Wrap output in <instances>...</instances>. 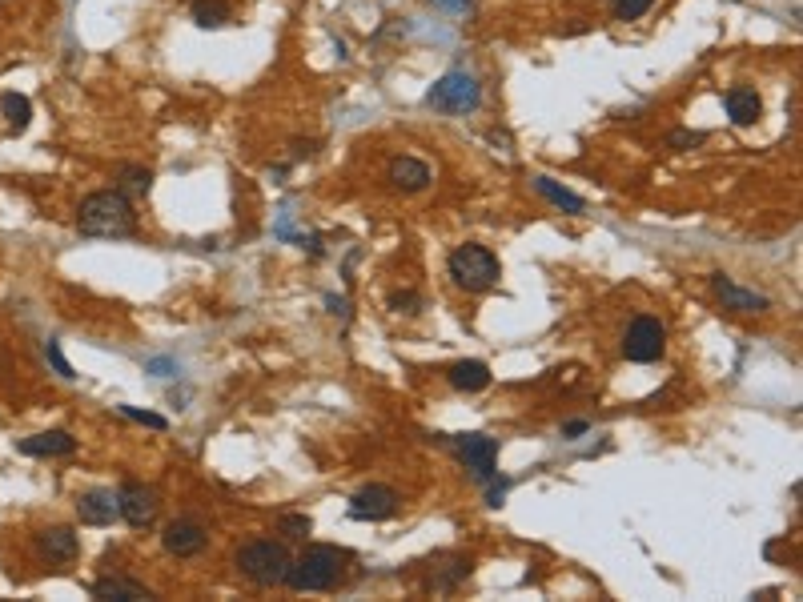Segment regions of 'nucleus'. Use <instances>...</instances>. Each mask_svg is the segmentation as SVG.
Returning a JSON list of instances; mask_svg holds the SVG:
<instances>
[{"label":"nucleus","mask_w":803,"mask_h":602,"mask_svg":"<svg viewBox=\"0 0 803 602\" xmlns=\"http://www.w3.org/2000/svg\"><path fill=\"white\" fill-rule=\"evenodd\" d=\"M17 450L29 458H69V454H77V438L69 430H45V434L25 438Z\"/></svg>","instance_id":"nucleus-14"},{"label":"nucleus","mask_w":803,"mask_h":602,"mask_svg":"<svg viewBox=\"0 0 803 602\" xmlns=\"http://www.w3.org/2000/svg\"><path fill=\"white\" fill-rule=\"evenodd\" d=\"M278 530L286 534V538H294V542H302V538H310V530H314V522H310V514H282L278 518Z\"/></svg>","instance_id":"nucleus-23"},{"label":"nucleus","mask_w":803,"mask_h":602,"mask_svg":"<svg viewBox=\"0 0 803 602\" xmlns=\"http://www.w3.org/2000/svg\"><path fill=\"white\" fill-rule=\"evenodd\" d=\"M446 269H450L454 285L466 289V293H486V289H494L498 277H502L498 257H494L486 245H478V241L458 245V249L450 253V261H446Z\"/></svg>","instance_id":"nucleus-3"},{"label":"nucleus","mask_w":803,"mask_h":602,"mask_svg":"<svg viewBox=\"0 0 803 602\" xmlns=\"http://www.w3.org/2000/svg\"><path fill=\"white\" fill-rule=\"evenodd\" d=\"M386 177H390V185H394V189H402V193H422V189L434 181L430 165H426V161H418V157H394Z\"/></svg>","instance_id":"nucleus-15"},{"label":"nucleus","mask_w":803,"mask_h":602,"mask_svg":"<svg viewBox=\"0 0 803 602\" xmlns=\"http://www.w3.org/2000/svg\"><path fill=\"white\" fill-rule=\"evenodd\" d=\"M37 554L45 562H73L81 554V538L69 526H49V530L37 534Z\"/></svg>","instance_id":"nucleus-12"},{"label":"nucleus","mask_w":803,"mask_h":602,"mask_svg":"<svg viewBox=\"0 0 803 602\" xmlns=\"http://www.w3.org/2000/svg\"><path fill=\"white\" fill-rule=\"evenodd\" d=\"M591 430V422H583V418H575V422H563V438H583Z\"/></svg>","instance_id":"nucleus-30"},{"label":"nucleus","mask_w":803,"mask_h":602,"mask_svg":"<svg viewBox=\"0 0 803 602\" xmlns=\"http://www.w3.org/2000/svg\"><path fill=\"white\" fill-rule=\"evenodd\" d=\"M77 518L85 526H109L117 518V494L113 490H85L77 498Z\"/></svg>","instance_id":"nucleus-16"},{"label":"nucleus","mask_w":803,"mask_h":602,"mask_svg":"<svg viewBox=\"0 0 803 602\" xmlns=\"http://www.w3.org/2000/svg\"><path fill=\"white\" fill-rule=\"evenodd\" d=\"M157 490L153 486H141V482H125L121 490H117V514L129 522V526H149L153 518H157Z\"/></svg>","instance_id":"nucleus-10"},{"label":"nucleus","mask_w":803,"mask_h":602,"mask_svg":"<svg viewBox=\"0 0 803 602\" xmlns=\"http://www.w3.org/2000/svg\"><path fill=\"white\" fill-rule=\"evenodd\" d=\"M45 358H49V366H53V370H57L65 382H73V378H77V374H73V366L65 362V354H61V342H57V338H49V342H45Z\"/></svg>","instance_id":"nucleus-25"},{"label":"nucleus","mask_w":803,"mask_h":602,"mask_svg":"<svg viewBox=\"0 0 803 602\" xmlns=\"http://www.w3.org/2000/svg\"><path fill=\"white\" fill-rule=\"evenodd\" d=\"M390 310L410 318V314H418V310H422V297H418V293H410V289H406V293H390Z\"/></svg>","instance_id":"nucleus-27"},{"label":"nucleus","mask_w":803,"mask_h":602,"mask_svg":"<svg viewBox=\"0 0 803 602\" xmlns=\"http://www.w3.org/2000/svg\"><path fill=\"white\" fill-rule=\"evenodd\" d=\"M193 25L197 29H225L233 21V5L229 0H193Z\"/></svg>","instance_id":"nucleus-20"},{"label":"nucleus","mask_w":803,"mask_h":602,"mask_svg":"<svg viewBox=\"0 0 803 602\" xmlns=\"http://www.w3.org/2000/svg\"><path fill=\"white\" fill-rule=\"evenodd\" d=\"M723 109H727L731 125L747 129V125H755V121H759V113H763V101H759V93H755L751 85H731V89L723 93Z\"/></svg>","instance_id":"nucleus-13"},{"label":"nucleus","mask_w":803,"mask_h":602,"mask_svg":"<svg viewBox=\"0 0 803 602\" xmlns=\"http://www.w3.org/2000/svg\"><path fill=\"white\" fill-rule=\"evenodd\" d=\"M93 598H113V602H149V598H157L145 582H133V578H121V574H113V578H97L93 582Z\"/></svg>","instance_id":"nucleus-17"},{"label":"nucleus","mask_w":803,"mask_h":602,"mask_svg":"<svg viewBox=\"0 0 803 602\" xmlns=\"http://www.w3.org/2000/svg\"><path fill=\"white\" fill-rule=\"evenodd\" d=\"M394 514H398V490L394 486L370 482L350 498V518H358V522H386Z\"/></svg>","instance_id":"nucleus-8"},{"label":"nucleus","mask_w":803,"mask_h":602,"mask_svg":"<svg viewBox=\"0 0 803 602\" xmlns=\"http://www.w3.org/2000/svg\"><path fill=\"white\" fill-rule=\"evenodd\" d=\"M534 193H539V197H547L555 209H563V213H571V217L587 213V201H583L579 193H571L567 185H559L555 177H547V173H539V177H534Z\"/></svg>","instance_id":"nucleus-19"},{"label":"nucleus","mask_w":803,"mask_h":602,"mask_svg":"<svg viewBox=\"0 0 803 602\" xmlns=\"http://www.w3.org/2000/svg\"><path fill=\"white\" fill-rule=\"evenodd\" d=\"M149 189H153V173L145 165H121V193L145 197Z\"/></svg>","instance_id":"nucleus-22"},{"label":"nucleus","mask_w":803,"mask_h":602,"mask_svg":"<svg viewBox=\"0 0 803 602\" xmlns=\"http://www.w3.org/2000/svg\"><path fill=\"white\" fill-rule=\"evenodd\" d=\"M454 450L466 462V470H474L478 482H494L498 478V438L486 434H454Z\"/></svg>","instance_id":"nucleus-7"},{"label":"nucleus","mask_w":803,"mask_h":602,"mask_svg":"<svg viewBox=\"0 0 803 602\" xmlns=\"http://www.w3.org/2000/svg\"><path fill=\"white\" fill-rule=\"evenodd\" d=\"M446 382H450L458 394H482V390L490 386V366L478 362V358H470V362H454L450 374H446Z\"/></svg>","instance_id":"nucleus-18"},{"label":"nucleus","mask_w":803,"mask_h":602,"mask_svg":"<svg viewBox=\"0 0 803 602\" xmlns=\"http://www.w3.org/2000/svg\"><path fill=\"white\" fill-rule=\"evenodd\" d=\"M651 5H655V0H611L615 21H639V17L651 13Z\"/></svg>","instance_id":"nucleus-24"},{"label":"nucleus","mask_w":803,"mask_h":602,"mask_svg":"<svg viewBox=\"0 0 803 602\" xmlns=\"http://www.w3.org/2000/svg\"><path fill=\"white\" fill-rule=\"evenodd\" d=\"M707 141V133H699V129H675L671 137H667V149H695V145H703Z\"/></svg>","instance_id":"nucleus-26"},{"label":"nucleus","mask_w":803,"mask_h":602,"mask_svg":"<svg viewBox=\"0 0 803 602\" xmlns=\"http://www.w3.org/2000/svg\"><path fill=\"white\" fill-rule=\"evenodd\" d=\"M426 105H430L434 113H446V117H466V113H474V109L482 105V85H478L474 73L450 69V73H442V77L430 85Z\"/></svg>","instance_id":"nucleus-5"},{"label":"nucleus","mask_w":803,"mask_h":602,"mask_svg":"<svg viewBox=\"0 0 803 602\" xmlns=\"http://www.w3.org/2000/svg\"><path fill=\"white\" fill-rule=\"evenodd\" d=\"M125 418H133V422H141V426H149V430H169V422L161 418V414H149V410H137V406H117Z\"/></svg>","instance_id":"nucleus-28"},{"label":"nucleus","mask_w":803,"mask_h":602,"mask_svg":"<svg viewBox=\"0 0 803 602\" xmlns=\"http://www.w3.org/2000/svg\"><path fill=\"white\" fill-rule=\"evenodd\" d=\"M711 293L723 301V310H731V314H763V310H771V297H763L755 289H743L727 273H711Z\"/></svg>","instance_id":"nucleus-9"},{"label":"nucleus","mask_w":803,"mask_h":602,"mask_svg":"<svg viewBox=\"0 0 803 602\" xmlns=\"http://www.w3.org/2000/svg\"><path fill=\"white\" fill-rule=\"evenodd\" d=\"M0 113H5V121H9L13 133H25L29 121H33V101L25 93H5V97H0Z\"/></svg>","instance_id":"nucleus-21"},{"label":"nucleus","mask_w":803,"mask_h":602,"mask_svg":"<svg viewBox=\"0 0 803 602\" xmlns=\"http://www.w3.org/2000/svg\"><path fill=\"white\" fill-rule=\"evenodd\" d=\"M77 229H81V237H129L137 229L129 193H121V189L89 193L77 209Z\"/></svg>","instance_id":"nucleus-1"},{"label":"nucleus","mask_w":803,"mask_h":602,"mask_svg":"<svg viewBox=\"0 0 803 602\" xmlns=\"http://www.w3.org/2000/svg\"><path fill=\"white\" fill-rule=\"evenodd\" d=\"M663 354H667V326H663L659 318H651V314L635 318V322L627 326V334H623V358H627V362H639V366H651V362H659Z\"/></svg>","instance_id":"nucleus-6"},{"label":"nucleus","mask_w":803,"mask_h":602,"mask_svg":"<svg viewBox=\"0 0 803 602\" xmlns=\"http://www.w3.org/2000/svg\"><path fill=\"white\" fill-rule=\"evenodd\" d=\"M145 370H149L153 378H173V374H181L177 358H149V362H145Z\"/></svg>","instance_id":"nucleus-29"},{"label":"nucleus","mask_w":803,"mask_h":602,"mask_svg":"<svg viewBox=\"0 0 803 602\" xmlns=\"http://www.w3.org/2000/svg\"><path fill=\"white\" fill-rule=\"evenodd\" d=\"M442 9H450V13H466L470 9V0H438Z\"/></svg>","instance_id":"nucleus-31"},{"label":"nucleus","mask_w":803,"mask_h":602,"mask_svg":"<svg viewBox=\"0 0 803 602\" xmlns=\"http://www.w3.org/2000/svg\"><path fill=\"white\" fill-rule=\"evenodd\" d=\"M205 542H209V534H205V526L193 522V518H173V522L161 530V546H165L173 558H193V554L205 550Z\"/></svg>","instance_id":"nucleus-11"},{"label":"nucleus","mask_w":803,"mask_h":602,"mask_svg":"<svg viewBox=\"0 0 803 602\" xmlns=\"http://www.w3.org/2000/svg\"><path fill=\"white\" fill-rule=\"evenodd\" d=\"M350 554L338 546H306L298 558H290L286 586L294 590H334L346 578Z\"/></svg>","instance_id":"nucleus-2"},{"label":"nucleus","mask_w":803,"mask_h":602,"mask_svg":"<svg viewBox=\"0 0 803 602\" xmlns=\"http://www.w3.org/2000/svg\"><path fill=\"white\" fill-rule=\"evenodd\" d=\"M237 570L253 586H282L286 570H290V550L274 538H253L237 550Z\"/></svg>","instance_id":"nucleus-4"}]
</instances>
